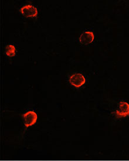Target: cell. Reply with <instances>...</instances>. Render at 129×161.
Returning <instances> with one entry per match:
<instances>
[{
	"label": "cell",
	"mask_w": 129,
	"mask_h": 161,
	"mask_svg": "<svg viewBox=\"0 0 129 161\" xmlns=\"http://www.w3.org/2000/svg\"><path fill=\"white\" fill-rule=\"evenodd\" d=\"M116 117L118 119L126 117L129 115V104L127 102L121 101L119 104V107L116 110Z\"/></svg>",
	"instance_id": "obj_3"
},
{
	"label": "cell",
	"mask_w": 129,
	"mask_h": 161,
	"mask_svg": "<svg viewBox=\"0 0 129 161\" xmlns=\"http://www.w3.org/2000/svg\"><path fill=\"white\" fill-rule=\"evenodd\" d=\"M24 124L26 128L30 127L35 124L38 119V115L34 111H28L22 114Z\"/></svg>",
	"instance_id": "obj_1"
},
{
	"label": "cell",
	"mask_w": 129,
	"mask_h": 161,
	"mask_svg": "<svg viewBox=\"0 0 129 161\" xmlns=\"http://www.w3.org/2000/svg\"><path fill=\"white\" fill-rule=\"evenodd\" d=\"M21 13L26 18H35L38 14L37 8L31 5H26L22 7L20 9Z\"/></svg>",
	"instance_id": "obj_4"
},
{
	"label": "cell",
	"mask_w": 129,
	"mask_h": 161,
	"mask_svg": "<svg viewBox=\"0 0 129 161\" xmlns=\"http://www.w3.org/2000/svg\"><path fill=\"white\" fill-rule=\"evenodd\" d=\"M95 35L92 31H86L82 33L79 37V42L83 45H89L93 42Z\"/></svg>",
	"instance_id": "obj_5"
},
{
	"label": "cell",
	"mask_w": 129,
	"mask_h": 161,
	"mask_svg": "<svg viewBox=\"0 0 129 161\" xmlns=\"http://www.w3.org/2000/svg\"><path fill=\"white\" fill-rule=\"evenodd\" d=\"M6 55L9 57H14L16 55V48L13 45H8L5 47Z\"/></svg>",
	"instance_id": "obj_6"
},
{
	"label": "cell",
	"mask_w": 129,
	"mask_h": 161,
	"mask_svg": "<svg viewBox=\"0 0 129 161\" xmlns=\"http://www.w3.org/2000/svg\"><path fill=\"white\" fill-rule=\"evenodd\" d=\"M69 83L75 88H80L86 83V79L84 76L79 73L71 75L69 79Z\"/></svg>",
	"instance_id": "obj_2"
}]
</instances>
